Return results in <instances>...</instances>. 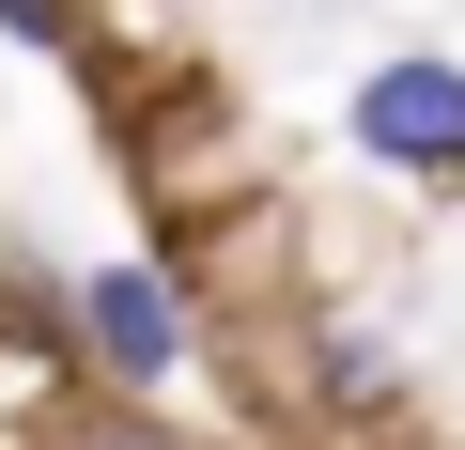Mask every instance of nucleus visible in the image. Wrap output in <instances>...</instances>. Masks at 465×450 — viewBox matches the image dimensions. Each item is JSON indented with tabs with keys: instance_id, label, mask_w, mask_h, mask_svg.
Segmentation results:
<instances>
[{
	"instance_id": "f257e3e1",
	"label": "nucleus",
	"mask_w": 465,
	"mask_h": 450,
	"mask_svg": "<svg viewBox=\"0 0 465 450\" xmlns=\"http://www.w3.org/2000/svg\"><path fill=\"white\" fill-rule=\"evenodd\" d=\"M202 342H217V311H202V280H186L171 249H109V265H78V357H94V404H155V388H186Z\"/></svg>"
},
{
	"instance_id": "f03ea898",
	"label": "nucleus",
	"mask_w": 465,
	"mask_h": 450,
	"mask_svg": "<svg viewBox=\"0 0 465 450\" xmlns=\"http://www.w3.org/2000/svg\"><path fill=\"white\" fill-rule=\"evenodd\" d=\"M341 140H357V171L372 186H403V202H465V47H372L357 78H341Z\"/></svg>"
},
{
	"instance_id": "7ed1b4c3",
	"label": "nucleus",
	"mask_w": 465,
	"mask_h": 450,
	"mask_svg": "<svg viewBox=\"0 0 465 450\" xmlns=\"http://www.w3.org/2000/svg\"><path fill=\"white\" fill-rule=\"evenodd\" d=\"M295 419H326L341 450L403 435L419 419V342L372 295H295Z\"/></svg>"
},
{
	"instance_id": "20e7f679",
	"label": "nucleus",
	"mask_w": 465,
	"mask_h": 450,
	"mask_svg": "<svg viewBox=\"0 0 465 450\" xmlns=\"http://www.w3.org/2000/svg\"><path fill=\"white\" fill-rule=\"evenodd\" d=\"M0 32H16V47H78V63H94V0H0Z\"/></svg>"
}]
</instances>
